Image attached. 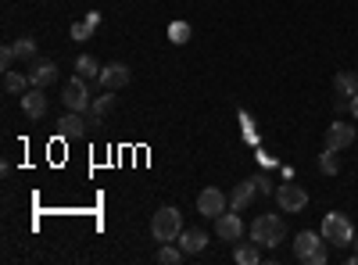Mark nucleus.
<instances>
[{"mask_svg": "<svg viewBox=\"0 0 358 265\" xmlns=\"http://www.w3.org/2000/svg\"><path fill=\"white\" fill-rule=\"evenodd\" d=\"M294 258L297 262H305V265H326L330 262V251H326V241H322V233H297L294 237Z\"/></svg>", "mask_w": 358, "mask_h": 265, "instance_id": "nucleus-1", "label": "nucleus"}, {"mask_svg": "<svg viewBox=\"0 0 358 265\" xmlns=\"http://www.w3.org/2000/svg\"><path fill=\"white\" fill-rule=\"evenodd\" d=\"M251 241L258 248H280V241H287V222L280 215H258L251 222Z\"/></svg>", "mask_w": 358, "mask_h": 265, "instance_id": "nucleus-2", "label": "nucleus"}, {"mask_svg": "<svg viewBox=\"0 0 358 265\" xmlns=\"http://www.w3.org/2000/svg\"><path fill=\"white\" fill-rule=\"evenodd\" d=\"M319 233H322V241L334 244V248H351V244H355V226H351V219L341 215V212H330V215H326Z\"/></svg>", "mask_w": 358, "mask_h": 265, "instance_id": "nucleus-3", "label": "nucleus"}, {"mask_svg": "<svg viewBox=\"0 0 358 265\" xmlns=\"http://www.w3.org/2000/svg\"><path fill=\"white\" fill-rule=\"evenodd\" d=\"M151 233H155V241H162V244L179 241V233H183V212L179 208H158L155 219H151Z\"/></svg>", "mask_w": 358, "mask_h": 265, "instance_id": "nucleus-4", "label": "nucleus"}, {"mask_svg": "<svg viewBox=\"0 0 358 265\" xmlns=\"http://www.w3.org/2000/svg\"><path fill=\"white\" fill-rule=\"evenodd\" d=\"M90 79H83V76H72L69 83H65V90H62V104L69 108V111H90L94 108V101H90V86H86Z\"/></svg>", "mask_w": 358, "mask_h": 265, "instance_id": "nucleus-5", "label": "nucleus"}, {"mask_svg": "<svg viewBox=\"0 0 358 265\" xmlns=\"http://www.w3.org/2000/svg\"><path fill=\"white\" fill-rule=\"evenodd\" d=\"M273 197H276V204H280V212H290V215H297V212L308 208V190H305L301 183H280Z\"/></svg>", "mask_w": 358, "mask_h": 265, "instance_id": "nucleus-6", "label": "nucleus"}, {"mask_svg": "<svg viewBox=\"0 0 358 265\" xmlns=\"http://www.w3.org/2000/svg\"><path fill=\"white\" fill-rule=\"evenodd\" d=\"M226 208H229V194H222L219 187H204V190L197 194V212H201L204 219H219Z\"/></svg>", "mask_w": 358, "mask_h": 265, "instance_id": "nucleus-7", "label": "nucleus"}, {"mask_svg": "<svg viewBox=\"0 0 358 265\" xmlns=\"http://www.w3.org/2000/svg\"><path fill=\"white\" fill-rule=\"evenodd\" d=\"M355 94H358V72H337V79H334V108L351 111Z\"/></svg>", "mask_w": 358, "mask_h": 265, "instance_id": "nucleus-8", "label": "nucleus"}, {"mask_svg": "<svg viewBox=\"0 0 358 265\" xmlns=\"http://www.w3.org/2000/svg\"><path fill=\"white\" fill-rule=\"evenodd\" d=\"M244 229H248V226H244L241 212H233V208H229V212H222V215L215 219V233H219L222 241H229V244L241 241V237H244Z\"/></svg>", "mask_w": 358, "mask_h": 265, "instance_id": "nucleus-9", "label": "nucleus"}, {"mask_svg": "<svg viewBox=\"0 0 358 265\" xmlns=\"http://www.w3.org/2000/svg\"><path fill=\"white\" fill-rule=\"evenodd\" d=\"M129 79H133V72H129L126 62H108L101 69V86L104 90H122V86H129Z\"/></svg>", "mask_w": 358, "mask_h": 265, "instance_id": "nucleus-10", "label": "nucleus"}, {"mask_svg": "<svg viewBox=\"0 0 358 265\" xmlns=\"http://www.w3.org/2000/svg\"><path fill=\"white\" fill-rule=\"evenodd\" d=\"M22 111L29 115V119H43L47 115V94H43V86H29V90L22 94Z\"/></svg>", "mask_w": 358, "mask_h": 265, "instance_id": "nucleus-11", "label": "nucleus"}, {"mask_svg": "<svg viewBox=\"0 0 358 265\" xmlns=\"http://www.w3.org/2000/svg\"><path fill=\"white\" fill-rule=\"evenodd\" d=\"M86 119H83V111H69L62 122H57V136L62 140H83L86 136Z\"/></svg>", "mask_w": 358, "mask_h": 265, "instance_id": "nucleus-12", "label": "nucleus"}, {"mask_svg": "<svg viewBox=\"0 0 358 265\" xmlns=\"http://www.w3.org/2000/svg\"><path fill=\"white\" fill-rule=\"evenodd\" d=\"M355 143V126H348V122H334L330 129H326V147H334V151H344V147H351Z\"/></svg>", "mask_w": 358, "mask_h": 265, "instance_id": "nucleus-13", "label": "nucleus"}, {"mask_svg": "<svg viewBox=\"0 0 358 265\" xmlns=\"http://www.w3.org/2000/svg\"><path fill=\"white\" fill-rule=\"evenodd\" d=\"M54 79H57V65L47 62V57H36L33 69H29V83H33V86H43V90H47Z\"/></svg>", "mask_w": 358, "mask_h": 265, "instance_id": "nucleus-14", "label": "nucleus"}, {"mask_svg": "<svg viewBox=\"0 0 358 265\" xmlns=\"http://www.w3.org/2000/svg\"><path fill=\"white\" fill-rule=\"evenodd\" d=\"M179 248H183L187 258L190 255H201L208 248V233L204 229H183V233H179Z\"/></svg>", "mask_w": 358, "mask_h": 265, "instance_id": "nucleus-15", "label": "nucleus"}, {"mask_svg": "<svg viewBox=\"0 0 358 265\" xmlns=\"http://www.w3.org/2000/svg\"><path fill=\"white\" fill-rule=\"evenodd\" d=\"M258 194V187H255V180H244V183H236L233 187V194H229V208L233 212H244L248 204H251V197Z\"/></svg>", "mask_w": 358, "mask_h": 265, "instance_id": "nucleus-16", "label": "nucleus"}, {"mask_svg": "<svg viewBox=\"0 0 358 265\" xmlns=\"http://www.w3.org/2000/svg\"><path fill=\"white\" fill-rule=\"evenodd\" d=\"M97 25H101V11H86L76 25H72V40H90V36H94L97 33Z\"/></svg>", "mask_w": 358, "mask_h": 265, "instance_id": "nucleus-17", "label": "nucleus"}, {"mask_svg": "<svg viewBox=\"0 0 358 265\" xmlns=\"http://www.w3.org/2000/svg\"><path fill=\"white\" fill-rule=\"evenodd\" d=\"M233 262H236V265H258V262H262L258 244H255V241H251V244L236 241V248H233Z\"/></svg>", "mask_w": 358, "mask_h": 265, "instance_id": "nucleus-18", "label": "nucleus"}, {"mask_svg": "<svg viewBox=\"0 0 358 265\" xmlns=\"http://www.w3.org/2000/svg\"><path fill=\"white\" fill-rule=\"evenodd\" d=\"M101 62L97 57H90V54H79L76 57V76H83V79H101Z\"/></svg>", "mask_w": 358, "mask_h": 265, "instance_id": "nucleus-19", "label": "nucleus"}, {"mask_svg": "<svg viewBox=\"0 0 358 265\" xmlns=\"http://www.w3.org/2000/svg\"><path fill=\"white\" fill-rule=\"evenodd\" d=\"M29 86H33V83H29V72H25V76L15 72V69L4 72V94H25Z\"/></svg>", "mask_w": 358, "mask_h": 265, "instance_id": "nucleus-20", "label": "nucleus"}, {"mask_svg": "<svg viewBox=\"0 0 358 265\" xmlns=\"http://www.w3.org/2000/svg\"><path fill=\"white\" fill-rule=\"evenodd\" d=\"M319 172H322V176H337V172H341V151L326 147V151L319 155Z\"/></svg>", "mask_w": 358, "mask_h": 265, "instance_id": "nucleus-21", "label": "nucleus"}, {"mask_svg": "<svg viewBox=\"0 0 358 265\" xmlns=\"http://www.w3.org/2000/svg\"><path fill=\"white\" fill-rule=\"evenodd\" d=\"M190 36H194L190 22H172V25H169V40H172L176 47H183V43H187Z\"/></svg>", "mask_w": 358, "mask_h": 265, "instance_id": "nucleus-22", "label": "nucleus"}, {"mask_svg": "<svg viewBox=\"0 0 358 265\" xmlns=\"http://www.w3.org/2000/svg\"><path fill=\"white\" fill-rule=\"evenodd\" d=\"M15 54H18V62H36V40H29V36L15 40Z\"/></svg>", "mask_w": 358, "mask_h": 265, "instance_id": "nucleus-23", "label": "nucleus"}, {"mask_svg": "<svg viewBox=\"0 0 358 265\" xmlns=\"http://www.w3.org/2000/svg\"><path fill=\"white\" fill-rule=\"evenodd\" d=\"M183 258H187L183 248H172V244H162V248H158V262H162V265H179Z\"/></svg>", "mask_w": 358, "mask_h": 265, "instance_id": "nucleus-24", "label": "nucleus"}, {"mask_svg": "<svg viewBox=\"0 0 358 265\" xmlns=\"http://www.w3.org/2000/svg\"><path fill=\"white\" fill-rule=\"evenodd\" d=\"M111 108H115V97H111V90H104V97H97L90 111H94V115H101V119H104V115H108Z\"/></svg>", "mask_w": 358, "mask_h": 265, "instance_id": "nucleus-25", "label": "nucleus"}, {"mask_svg": "<svg viewBox=\"0 0 358 265\" xmlns=\"http://www.w3.org/2000/svg\"><path fill=\"white\" fill-rule=\"evenodd\" d=\"M18 62V54H15V43H4V50H0V65H4V72Z\"/></svg>", "mask_w": 358, "mask_h": 265, "instance_id": "nucleus-26", "label": "nucleus"}, {"mask_svg": "<svg viewBox=\"0 0 358 265\" xmlns=\"http://www.w3.org/2000/svg\"><path fill=\"white\" fill-rule=\"evenodd\" d=\"M255 187H258V194H276V187H273V183H268V180H265V176H258V180H255Z\"/></svg>", "mask_w": 358, "mask_h": 265, "instance_id": "nucleus-27", "label": "nucleus"}, {"mask_svg": "<svg viewBox=\"0 0 358 265\" xmlns=\"http://www.w3.org/2000/svg\"><path fill=\"white\" fill-rule=\"evenodd\" d=\"M351 115H355V119H358V94H355V101H351Z\"/></svg>", "mask_w": 358, "mask_h": 265, "instance_id": "nucleus-28", "label": "nucleus"}, {"mask_svg": "<svg viewBox=\"0 0 358 265\" xmlns=\"http://www.w3.org/2000/svg\"><path fill=\"white\" fill-rule=\"evenodd\" d=\"M355 251H358V233H355Z\"/></svg>", "mask_w": 358, "mask_h": 265, "instance_id": "nucleus-29", "label": "nucleus"}]
</instances>
